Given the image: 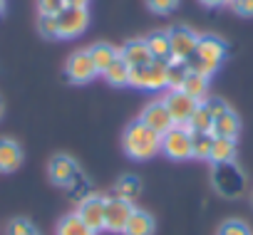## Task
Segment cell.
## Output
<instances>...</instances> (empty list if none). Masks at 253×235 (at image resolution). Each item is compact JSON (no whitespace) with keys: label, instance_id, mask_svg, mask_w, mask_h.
<instances>
[{"label":"cell","instance_id":"cell-1","mask_svg":"<svg viewBox=\"0 0 253 235\" xmlns=\"http://www.w3.org/2000/svg\"><path fill=\"white\" fill-rule=\"evenodd\" d=\"M122 146H124V154L129 156V159H134V161H149V159H154L162 151V136L137 119V122H132L129 127L124 129Z\"/></svg>","mask_w":253,"mask_h":235},{"label":"cell","instance_id":"cell-2","mask_svg":"<svg viewBox=\"0 0 253 235\" xmlns=\"http://www.w3.org/2000/svg\"><path fill=\"white\" fill-rule=\"evenodd\" d=\"M223 57H226V42L218 40L216 35H204L199 37V45H196L194 57L189 60V67L204 77H211L221 67Z\"/></svg>","mask_w":253,"mask_h":235},{"label":"cell","instance_id":"cell-3","mask_svg":"<svg viewBox=\"0 0 253 235\" xmlns=\"http://www.w3.org/2000/svg\"><path fill=\"white\" fill-rule=\"evenodd\" d=\"M213 188L226 196V198H236L243 193L246 188V178L243 171L236 166V161L231 164H213Z\"/></svg>","mask_w":253,"mask_h":235},{"label":"cell","instance_id":"cell-4","mask_svg":"<svg viewBox=\"0 0 253 235\" xmlns=\"http://www.w3.org/2000/svg\"><path fill=\"white\" fill-rule=\"evenodd\" d=\"M129 84L137 89H147V92H157L167 87V62H149L142 67H132L129 69Z\"/></svg>","mask_w":253,"mask_h":235},{"label":"cell","instance_id":"cell-5","mask_svg":"<svg viewBox=\"0 0 253 235\" xmlns=\"http://www.w3.org/2000/svg\"><path fill=\"white\" fill-rule=\"evenodd\" d=\"M199 45V35L186 28V25H176L169 30V47H171V60L174 62H189L196 52Z\"/></svg>","mask_w":253,"mask_h":235},{"label":"cell","instance_id":"cell-6","mask_svg":"<svg viewBox=\"0 0 253 235\" xmlns=\"http://www.w3.org/2000/svg\"><path fill=\"white\" fill-rule=\"evenodd\" d=\"M162 154L174 161L191 159V132L186 127H171L167 134H162Z\"/></svg>","mask_w":253,"mask_h":235},{"label":"cell","instance_id":"cell-7","mask_svg":"<svg viewBox=\"0 0 253 235\" xmlns=\"http://www.w3.org/2000/svg\"><path fill=\"white\" fill-rule=\"evenodd\" d=\"M164 104H167V109H169V114H171L174 127H186L189 119H191V114H194L196 106H199V101L191 99L189 94H184L181 89H171V92L167 94Z\"/></svg>","mask_w":253,"mask_h":235},{"label":"cell","instance_id":"cell-8","mask_svg":"<svg viewBox=\"0 0 253 235\" xmlns=\"http://www.w3.org/2000/svg\"><path fill=\"white\" fill-rule=\"evenodd\" d=\"M132 213H134V208H132L129 201L117 198V196L104 198V230H109V233H122Z\"/></svg>","mask_w":253,"mask_h":235},{"label":"cell","instance_id":"cell-9","mask_svg":"<svg viewBox=\"0 0 253 235\" xmlns=\"http://www.w3.org/2000/svg\"><path fill=\"white\" fill-rule=\"evenodd\" d=\"M65 72H67V79L75 82V84H87V82H92V79L99 74L97 67H94V62H92L89 50H80V52H75V55L67 60Z\"/></svg>","mask_w":253,"mask_h":235},{"label":"cell","instance_id":"cell-10","mask_svg":"<svg viewBox=\"0 0 253 235\" xmlns=\"http://www.w3.org/2000/svg\"><path fill=\"white\" fill-rule=\"evenodd\" d=\"M89 25V13L87 8H65L57 15V30L60 37H77L87 30Z\"/></svg>","mask_w":253,"mask_h":235},{"label":"cell","instance_id":"cell-11","mask_svg":"<svg viewBox=\"0 0 253 235\" xmlns=\"http://www.w3.org/2000/svg\"><path fill=\"white\" fill-rule=\"evenodd\" d=\"M47 173H50L52 183H57V186H62V188H70L72 183H77V181L82 178L77 164H75L70 156H65V154H57V156L50 161Z\"/></svg>","mask_w":253,"mask_h":235},{"label":"cell","instance_id":"cell-12","mask_svg":"<svg viewBox=\"0 0 253 235\" xmlns=\"http://www.w3.org/2000/svg\"><path fill=\"white\" fill-rule=\"evenodd\" d=\"M139 122H142V124H147V127H149L152 132H157L159 136H162V134H167V132L174 127L171 114H169V109H167L164 99L147 104V106H144V111H142V116H139Z\"/></svg>","mask_w":253,"mask_h":235},{"label":"cell","instance_id":"cell-13","mask_svg":"<svg viewBox=\"0 0 253 235\" xmlns=\"http://www.w3.org/2000/svg\"><path fill=\"white\" fill-rule=\"evenodd\" d=\"M77 215H80L94 233L104 230V198H99V196H87V198L80 203Z\"/></svg>","mask_w":253,"mask_h":235},{"label":"cell","instance_id":"cell-14","mask_svg":"<svg viewBox=\"0 0 253 235\" xmlns=\"http://www.w3.org/2000/svg\"><path fill=\"white\" fill-rule=\"evenodd\" d=\"M119 57L129 65V67H142V65H149L154 62L149 47H147V40H132L126 42L122 50H119Z\"/></svg>","mask_w":253,"mask_h":235},{"label":"cell","instance_id":"cell-15","mask_svg":"<svg viewBox=\"0 0 253 235\" xmlns=\"http://www.w3.org/2000/svg\"><path fill=\"white\" fill-rule=\"evenodd\" d=\"M23 164V149L13 139H0V173H13Z\"/></svg>","mask_w":253,"mask_h":235},{"label":"cell","instance_id":"cell-16","mask_svg":"<svg viewBox=\"0 0 253 235\" xmlns=\"http://www.w3.org/2000/svg\"><path fill=\"white\" fill-rule=\"evenodd\" d=\"M241 132V119L233 109H226L221 116L213 119V127H211V134L213 136H221V139H236Z\"/></svg>","mask_w":253,"mask_h":235},{"label":"cell","instance_id":"cell-17","mask_svg":"<svg viewBox=\"0 0 253 235\" xmlns=\"http://www.w3.org/2000/svg\"><path fill=\"white\" fill-rule=\"evenodd\" d=\"M184 94H189L191 99H196V101H204L206 99V94H209V77H204V74H199V72H194V69H189V74L184 77V82H181V87H179Z\"/></svg>","mask_w":253,"mask_h":235},{"label":"cell","instance_id":"cell-18","mask_svg":"<svg viewBox=\"0 0 253 235\" xmlns=\"http://www.w3.org/2000/svg\"><path fill=\"white\" fill-rule=\"evenodd\" d=\"M122 233L124 235H154V218L147 210H134Z\"/></svg>","mask_w":253,"mask_h":235},{"label":"cell","instance_id":"cell-19","mask_svg":"<svg viewBox=\"0 0 253 235\" xmlns=\"http://www.w3.org/2000/svg\"><path fill=\"white\" fill-rule=\"evenodd\" d=\"M209 161H211V164H231V161H236V139L213 136Z\"/></svg>","mask_w":253,"mask_h":235},{"label":"cell","instance_id":"cell-20","mask_svg":"<svg viewBox=\"0 0 253 235\" xmlns=\"http://www.w3.org/2000/svg\"><path fill=\"white\" fill-rule=\"evenodd\" d=\"M147 47L152 52L154 60L159 62H171V47H169V33L164 30H157L147 37Z\"/></svg>","mask_w":253,"mask_h":235},{"label":"cell","instance_id":"cell-21","mask_svg":"<svg viewBox=\"0 0 253 235\" xmlns=\"http://www.w3.org/2000/svg\"><path fill=\"white\" fill-rule=\"evenodd\" d=\"M89 55H92V62L97 67V72H104L114 60H119V50L109 42H97L89 47Z\"/></svg>","mask_w":253,"mask_h":235},{"label":"cell","instance_id":"cell-22","mask_svg":"<svg viewBox=\"0 0 253 235\" xmlns=\"http://www.w3.org/2000/svg\"><path fill=\"white\" fill-rule=\"evenodd\" d=\"M211 127H213V116H211V111L206 109V104L199 101V106H196V111L191 114L186 129H189L191 134H211Z\"/></svg>","mask_w":253,"mask_h":235},{"label":"cell","instance_id":"cell-23","mask_svg":"<svg viewBox=\"0 0 253 235\" xmlns=\"http://www.w3.org/2000/svg\"><path fill=\"white\" fill-rule=\"evenodd\" d=\"M129 69H132V67L119 57V60H114L102 74H104V79H107L112 87H126V84H129Z\"/></svg>","mask_w":253,"mask_h":235},{"label":"cell","instance_id":"cell-24","mask_svg":"<svg viewBox=\"0 0 253 235\" xmlns=\"http://www.w3.org/2000/svg\"><path fill=\"white\" fill-rule=\"evenodd\" d=\"M57 235H97L77 213L75 215H67V218H62L60 220V225H57Z\"/></svg>","mask_w":253,"mask_h":235},{"label":"cell","instance_id":"cell-25","mask_svg":"<svg viewBox=\"0 0 253 235\" xmlns=\"http://www.w3.org/2000/svg\"><path fill=\"white\" fill-rule=\"evenodd\" d=\"M139 191H142V183H139L137 176H124V178H119V183L114 186L117 198H124V201H129V203H132V198L139 196Z\"/></svg>","mask_w":253,"mask_h":235},{"label":"cell","instance_id":"cell-26","mask_svg":"<svg viewBox=\"0 0 253 235\" xmlns=\"http://www.w3.org/2000/svg\"><path fill=\"white\" fill-rule=\"evenodd\" d=\"M189 62H167V87H171V89H179L181 87V82H184V77L189 74Z\"/></svg>","mask_w":253,"mask_h":235},{"label":"cell","instance_id":"cell-27","mask_svg":"<svg viewBox=\"0 0 253 235\" xmlns=\"http://www.w3.org/2000/svg\"><path fill=\"white\" fill-rule=\"evenodd\" d=\"M213 134H191V159H206L211 154Z\"/></svg>","mask_w":253,"mask_h":235},{"label":"cell","instance_id":"cell-28","mask_svg":"<svg viewBox=\"0 0 253 235\" xmlns=\"http://www.w3.org/2000/svg\"><path fill=\"white\" fill-rule=\"evenodd\" d=\"M5 235H38V230H35V225H33L30 220H25V218H15V220L8 223Z\"/></svg>","mask_w":253,"mask_h":235},{"label":"cell","instance_id":"cell-29","mask_svg":"<svg viewBox=\"0 0 253 235\" xmlns=\"http://www.w3.org/2000/svg\"><path fill=\"white\" fill-rule=\"evenodd\" d=\"M38 28H40V35H45V37H60V30H57V15H40Z\"/></svg>","mask_w":253,"mask_h":235},{"label":"cell","instance_id":"cell-30","mask_svg":"<svg viewBox=\"0 0 253 235\" xmlns=\"http://www.w3.org/2000/svg\"><path fill=\"white\" fill-rule=\"evenodd\" d=\"M218 235H251V230L243 220H226L218 228Z\"/></svg>","mask_w":253,"mask_h":235},{"label":"cell","instance_id":"cell-31","mask_svg":"<svg viewBox=\"0 0 253 235\" xmlns=\"http://www.w3.org/2000/svg\"><path fill=\"white\" fill-rule=\"evenodd\" d=\"M38 8H40V15H60L67 3L65 0H38Z\"/></svg>","mask_w":253,"mask_h":235},{"label":"cell","instance_id":"cell-32","mask_svg":"<svg viewBox=\"0 0 253 235\" xmlns=\"http://www.w3.org/2000/svg\"><path fill=\"white\" fill-rule=\"evenodd\" d=\"M147 5H149V10L157 13V15H169L171 10H176L179 0H147Z\"/></svg>","mask_w":253,"mask_h":235},{"label":"cell","instance_id":"cell-33","mask_svg":"<svg viewBox=\"0 0 253 235\" xmlns=\"http://www.w3.org/2000/svg\"><path fill=\"white\" fill-rule=\"evenodd\" d=\"M228 5L236 15L243 18H253V0H228Z\"/></svg>","mask_w":253,"mask_h":235},{"label":"cell","instance_id":"cell-34","mask_svg":"<svg viewBox=\"0 0 253 235\" xmlns=\"http://www.w3.org/2000/svg\"><path fill=\"white\" fill-rule=\"evenodd\" d=\"M204 104H206V109L211 111V116H213V119H216V116H221L226 109H231L223 99H204Z\"/></svg>","mask_w":253,"mask_h":235},{"label":"cell","instance_id":"cell-35","mask_svg":"<svg viewBox=\"0 0 253 235\" xmlns=\"http://www.w3.org/2000/svg\"><path fill=\"white\" fill-rule=\"evenodd\" d=\"M206 8H221V5H228V0H201Z\"/></svg>","mask_w":253,"mask_h":235},{"label":"cell","instance_id":"cell-36","mask_svg":"<svg viewBox=\"0 0 253 235\" xmlns=\"http://www.w3.org/2000/svg\"><path fill=\"white\" fill-rule=\"evenodd\" d=\"M67 8H87L89 5V0H65Z\"/></svg>","mask_w":253,"mask_h":235},{"label":"cell","instance_id":"cell-37","mask_svg":"<svg viewBox=\"0 0 253 235\" xmlns=\"http://www.w3.org/2000/svg\"><path fill=\"white\" fill-rule=\"evenodd\" d=\"M5 10V0H0V13H3Z\"/></svg>","mask_w":253,"mask_h":235},{"label":"cell","instance_id":"cell-38","mask_svg":"<svg viewBox=\"0 0 253 235\" xmlns=\"http://www.w3.org/2000/svg\"><path fill=\"white\" fill-rule=\"evenodd\" d=\"M0 116H3V101H0Z\"/></svg>","mask_w":253,"mask_h":235},{"label":"cell","instance_id":"cell-39","mask_svg":"<svg viewBox=\"0 0 253 235\" xmlns=\"http://www.w3.org/2000/svg\"><path fill=\"white\" fill-rule=\"evenodd\" d=\"M251 205H253V193H251Z\"/></svg>","mask_w":253,"mask_h":235}]
</instances>
